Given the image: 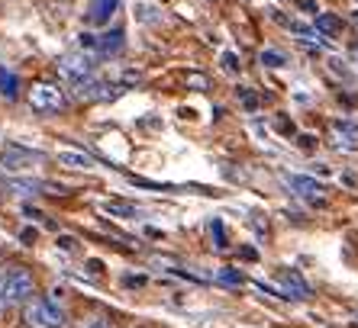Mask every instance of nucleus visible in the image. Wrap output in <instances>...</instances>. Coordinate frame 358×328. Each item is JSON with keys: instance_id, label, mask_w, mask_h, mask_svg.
<instances>
[{"instance_id": "39448f33", "label": "nucleus", "mask_w": 358, "mask_h": 328, "mask_svg": "<svg viewBox=\"0 0 358 328\" xmlns=\"http://www.w3.org/2000/svg\"><path fill=\"white\" fill-rule=\"evenodd\" d=\"M29 107L36 113H62L65 110V94L55 84H33L29 91Z\"/></svg>"}, {"instance_id": "f3484780", "label": "nucleus", "mask_w": 358, "mask_h": 328, "mask_svg": "<svg viewBox=\"0 0 358 328\" xmlns=\"http://www.w3.org/2000/svg\"><path fill=\"white\" fill-rule=\"evenodd\" d=\"M184 84H187L191 91H207V77H203V74H197V71L184 74Z\"/></svg>"}, {"instance_id": "412c9836", "label": "nucleus", "mask_w": 358, "mask_h": 328, "mask_svg": "<svg viewBox=\"0 0 358 328\" xmlns=\"http://www.w3.org/2000/svg\"><path fill=\"white\" fill-rule=\"evenodd\" d=\"M20 238H23L26 245H33V241H36V229H23V232H20Z\"/></svg>"}, {"instance_id": "1a4fd4ad", "label": "nucleus", "mask_w": 358, "mask_h": 328, "mask_svg": "<svg viewBox=\"0 0 358 328\" xmlns=\"http://www.w3.org/2000/svg\"><path fill=\"white\" fill-rule=\"evenodd\" d=\"M278 283H281L284 296H291V299H310V287L303 283L297 271H281L278 274Z\"/></svg>"}, {"instance_id": "0eeeda50", "label": "nucleus", "mask_w": 358, "mask_h": 328, "mask_svg": "<svg viewBox=\"0 0 358 328\" xmlns=\"http://www.w3.org/2000/svg\"><path fill=\"white\" fill-rule=\"evenodd\" d=\"M329 142L336 151H358V126L355 123H333L329 126Z\"/></svg>"}, {"instance_id": "aec40b11", "label": "nucleus", "mask_w": 358, "mask_h": 328, "mask_svg": "<svg viewBox=\"0 0 358 328\" xmlns=\"http://www.w3.org/2000/svg\"><path fill=\"white\" fill-rule=\"evenodd\" d=\"M210 232H217V248H220V251H223V248H226V238H223V222H220V219H213V222H210Z\"/></svg>"}, {"instance_id": "6e6552de", "label": "nucleus", "mask_w": 358, "mask_h": 328, "mask_svg": "<svg viewBox=\"0 0 358 328\" xmlns=\"http://www.w3.org/2000/svg\"><path fill=\"white\" fill-rule=\"evenodd\" d=\"M120 0H87V13H84V20L91 26H100V23H110L113 20V13H117Z\"/></svg>"}, {"instance_id": "20e7f679", "label": "nucleus", "mask_w": 358, "mask_h": 328, "mask_svg": "<svg viewBox=\"0 0 358 328\" xmlns=\"http://www.w3.org/2000/svg\"><path fill=\"white\" fill-rule=\"evenodd\" d=\"M284 187L291 190L294 197H300L310 206H326V187L313 177H303V174H284Z\"/></svg>"}, {"instance_id": "6ab92c4d", "label": "nucleus", "mask_w": 358, "mask_h": 328, "mask_svg": "<svg viewBox=\"0 0 358 328\" xmlns=\"http://www.w3.org/2000/svg\"><path fill=\"white\" fill-rule=\"evenodd\" d=\"M239 68H242L239 55H236V52H223V71H229V74H239Z\"/></svg>"}, {"instance_id": "9d476101", "label": "nucleus", "mask_w": 358, "mask_h": 328, "mask_svg": "<svg viewBox=\"0 0 358 328\" xmlns=\"http://www.w3.org/2000/svg\"><path fill=\"white\" fill-rule=\"evenodd\" d=\"M59 164H65V167H71V171H87V167H94V158L87 155V151H81V148H59Z\"/></svg>"}, {"instance_id": "4468645a", "label": "nucleus", "mask_w": 358, "mask_h": 328, "mask_svg": "<svg viewBox=\"0 0 358 328\" xmlns=\"http://www.w3.org/2000/svg\"><path fill=\"white\" fill-rule=\"evenodd\" d=\"M259 61L265 68H284V65H287V58H284L281 52H275V49H262L259 52Z\"/></svg>"}, {"instance_id": "9b49d317", "label": "nucleus", "mask_w": 358, "mask_h": 328, "mask_svg": "<svg viewBox=\"0 0 358 328\" xmlns=\"http://www.w3.org/2000/svg\"><path fill=\"white\" fill-rule=\"evenodd\" d=\"M100 213H110L117 216V219H133V216H139V209H136L133 203H123V200H100Z\"/></svg>"}, {"instance_id": "f03ea898", "label": "nucleus", "mask_w": 358, "mask_h": 328, "mask_svg": "<svg viewBox=\"0 0 358 328\" xmlns=\"http://www.w3.org/2000/svg\"><path fill=\"white\" fill-rule=\"evenodd\" d=\"M36 293V280L26 267H10L3 271V306L29 303Z\"/></svg>"}, {"instance_id": "f8f14e48", "label": "nucleus", "mask_w": 358, "mask_h": 328, "mask_svg": "<svg viewBox=\"0 0 358 328\" xmlns=\"http://www.w3.org/2000/svg\"><path fill=\"white\" fill-rule=\"evenodd\" d=\"M313 29H317L320 36H336L342 29V20L333 17V13H317V17H313Z\"/></svg>"}, {"instance_id": "4be33fe9", "label": "nucleus", "mask_w": 358, "mask_h": 328, "mask_svg": "<svg viewBox=\"0 0 358 328\" xmlns=\"http://www.w3.org/2000/svg\"><path fill=\"white\" fill-rule=\"evenodd\" d=\"M123 283H126V287H142V283H145V277H123Z\"/></svg>"}, {"instance_id": "dca6fc26", "label": "nucleus", "mask_w": 358, "mask_h": 328, "mask_svg": "<svg viewBox=\"0 0 358 328\" xmlns=\"http://www.w3.org/2000/svg\"><path fill=\"white\" fill-rule=\"evenodd\" d=\"M217 280L226 283V287H242V283H245V277H242L239 271H233V267H223V271L217 274Z\"/></svg>"}, {"instance_id": "f257e3e1", "label": "nucleus", "mask_w": 358, "mask_h": 328, "mask_svg": "<svg viewBox=\"0 0 358 328\" xmlns=\"http://www.w3.org/2000/svg\"><path fill=\"white\" fill-rule=\"evenodd\" d=\"M23 319L29 328H62L65 325V312L55 303V296H33L23 309Z\"/></svg>"}, {"instance_id": "5701e85b", "label": "nucleus", "mask_w": 358, "mask_h": 328, "mask_svg": "<svg viewBox=\"0 0 358 328\" xmlns=\"http://www.w3.org/2000/svg\"><path fill=\"white\" fill-rule=\"evenodd\" d=\"M3 271H7V267H0V309H7V306H3Z\"/></svg>"}, {"instance_id": "a211bd4d", "label": "nucleus", "mask_w": 358, "mask_h": 328, "mask_svg": "<svg viewBox=\"0 0 358 328\" xmlns=\"http://www.w3.org/2000/svg\"><path fill=\"white\" fill-rule=\"evenodd\" d=\"M0 84H3V87H0V91L7 94V97H17V77H13V74L0 71Z\"/></svg>"}, {"instance_id": "2eb2a0df", "label": "nucleus", "mask_w": 358, "mask_h": 328, "mask_svg": "<svg viewBox=\"0 0 358 328\" xmlns=\"http://www.w3.org/2000/svg\"><path fill=\"white\" fill-rule=\"evenodd\" d=\"M236 97H239V103L249 110V113H259V97H255L249 87H236Z\"/></svg>"}, {"instance_id": "ddd939ff", "label": "nucleus", "mask_w": 358, "mask_h": 328, "mask_svg": "<svg viewBox=\"0 0 358 328\" xmlns=\"http://www.w3.org/2000/svg\"><path fill=\"white\" fill-rule=\"evenodd\" d=\"M120 49H123V33L120 29L97 36V52H120Z\"/></svg>"}, {"instance_id": "7ed1b4c3", "label": "nucleus", "mask_w": 358, "mask_h": 328, "mask_svg": "<svg viewBox=\"0 0 358 328\" xmlns=\"http://www.w3.org/2000/svg\"><path fill=\"white\" fill-rule=\"evenodd\" d=\"M59 74L65 77L68 84H75V87L91 84V77H94V55H87V52H68V55L59 58Z\"/></svg>"}, {"instance_id": "423d86ee", "label": "nucleus", "mask_w": 358, "mask_h": 328, "mask_svg": "<svg viewBox=\"0 0 358 328\" xmlns=\"http://www.w3.org/2000/svg\"><path fill=\"white\" fill-rule=\"evenodd\" d=\"M36 161H42L39 151H29V148H20V145H7V148H0V167H3L7 174L33 171Z\"/></svg>"}, {"instance_id": "b1692460", "label": "nucleus", "mask_w": 358, "mask_h": 328, "mask_svg": "<svg viewBox=\"0 0 358 328\" xmlns=\"http://www.w3.org/2000/svg\"><path fill=\"white\" fill-rule=\"evenodd\" d=\"M59 241H62V248H68V251H71V248H75V238H68V235H62Z\"/></svg>"}]
</instances>
